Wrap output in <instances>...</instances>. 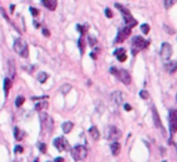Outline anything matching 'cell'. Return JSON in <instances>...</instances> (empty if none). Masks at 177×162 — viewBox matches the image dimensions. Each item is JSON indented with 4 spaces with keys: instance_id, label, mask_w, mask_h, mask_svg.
Returning <instances> with one entry per match:
<instances>
[{
    "instance_id": "obj_1",
    "label": "cell",
    "mask_w": 177,
    "mask_h": 162,
    "mask_svg": "<svg viewBox=\"0 0 177 162\" xmlns=\"http://www.w3.org/2000/svg\"><path fill=\"white\" fill-rule=\"evenodd\" d=\"M39 119H40V125H42V129L46 134H50L53 129H54V122L51 119L50 115H47L46 112H40L39 115Z\"/></svg>"
},
{
    "instance_id": "obj_2",
    "label": "cell",
    "mask_w": 177,
    "mask_h": 162,
    "mask_svg": "<svg viewBox=\"0 0 177 162\" xmlns=\"http://www.w3.org/2000/svg\"><path fill=\"white\" fill-rule=\"evenodd\" d=\"M148 44H150V42L148 40H145V39H143L141 36H134L132 40V54H137L140 50L145 49V47H148Z\"/></svg>"
},
{
    "instance_id": "obj_3",
    "label": "cell",
    "mask_w": 177,
    "mask_h": 162,
    "mask_svg": "<svg viewBox=\"0 0 177 162\" xmlns=\"http://www.w3.org/2000/svg\"><path fill=\"white\" fill-rule=\"evenodd\" d=\"M14 50H15L17 54H19V56L24 57V58H26V57L29 56L28 44H26V42L24 39H21V37L15 39V42H14Z\"/></svg>"
},
{
    "instance_id": "obj_4",
    "label": "cell",
    "mask_w": 177,
    "mask_h": 162,
    "mask_svg": "<svg viewBox=\"0 0 177 162\" xmlns=\"http://www.w3.org/2000/svg\"><path fill=\"white\" fill-rule=\"evenodd\" d=\"M71 154L75 161H83L87 156V148L84 145H76L73 148H71Z\"/></svg>"
},
{
    "instance_id": "obj_5",
    "label": "cell",
    "mask_w": 177,
    "mask_h": 162,
    "mask_svg": "<svg viewBox=\"0 0 177 162\" xmlns=\"http://www.w3.org/2000/svg\"><path fill=\"white\" fill-rule=\"evenodd\" d=\"M111 74L116 75L118 78H119L122 83H125L126 86H129L130 83H132V76L130 74L127 72L126 69H116V68H111Z\"/></svg>"
},
{
    "instance_id": "obj_6",
    "label": "cell",
    "mask_w": 177,
    "mask_h": 162,
    "mask_svg": "<svg viewBox=\"0 0 177 162\" xmlns=\"http://www.w3.org/2000/svg\"><path fill=\"white\" fill-rule=\"evenodd\" d=\"M169 129H170V136H173L177 132V110H173L169 114Z\"/></svg>"
},
{
    "instance_id": "obj_7",
    "label": "cell",
    "mask_w": 177,
    "mask_h": 162,
    "mask_svg": "<svg viewBox=\"0 0 177 162\" xmlns=\"http://www.w3.org/2000/svg\"><path fill=\"white\" fill-rule=\"evenodd\" d=\"M54 147H56L58 151H71L69 143H68L64 137H57V139L54 140Z\"/></svg>"
},
{
    "instance_id": "obj_8",
    "label": "cell",
    "mask_w": 177,
    "mask_h": 162,
    "mask_svg": "<svg viewBox=\"0 0 177 162\" xmlns=\"http://www.w3.org/2000/svg\"><path fill=\"white\" fill-rule=\"evenodd\" d=\"M130 33H132V28L130 26H125V28H122V29H119V32H118V36H116V43H122V42H125L127 37L130 36Z\"/></svg>"
},
{
    "instance_id": "obj_9",
    "label": "cell",
    "mask_w": 177,
    "mask_h": 162,
    "mask_svg": "<svg viewBox=\"0 0 177 162\" xmlns=\"http://www.w3.org/2000/svg\"><path fill=\"white\" fill-rule=\"evenodd\" d=\"M152 115H154V122H155V125H156V128L159 129V132H161L163 136H166V130H165L163 125H162V122H161V118H159L158 111H156L155 107H152Z\"/></svg>"
},
{
    "instance_id": "obj_10",
    "label": "cell",
    "mask_w": 177,
    "mask_h": 162,
    "mask_svg": "<svg viewBox=\"0 0 177 162\" xmlns=\"http://www.w3.org/2000/svg\"><path fill=\"white\" fill-rule=\"evenodd\" d=\"M122 136V133H120V130L116 128V126H109L108 128V139L109 140H118L119 137Z\"/></svg>"
},
{
    "instance_id": "obj_11",
    "label": "cell",
    "mask_w": 177,
    "mask_h": 162,
    "mask_svg": "<svg viewBox=\"0 0 177 162\" xmlns=\"http://www.w3.org/2000/svg\"><path fill=\"white\" fill-rule=\"evenodd\" d=\"M161 56L163 60H169L172 57V46L169 43H162L161 47Z\"/></svg>"
},
{
    "instance_id": "obj_12",
    "label": "cell",
    "mask_w": 177,
    "mask_h": 162,
    "mask_svg": "<svg viewBox=\"0 0 177 162\" xmlns=\"http://www.w3.org/2000/svg\"><path fill=\"white\" fill-rule=\"evenodd\" d=\"M111 100L114 101L116 105H120L122 101H123V94L120 93V92H114V93L111 94Z\"/></svg>"
},
{
    "instance_id": "obj_13",
    "label": "cell",
    "mask_w": 177,
    "mask_h": 162,
    "mask_svg": "<svg viewBox=\"0 0 177 162\" xmlns=\"http://www.w3.org/2000/svg\"><path fill=\"white\" fill-rule=\"evenodd\" d=\"M42 3L46 8H49L51 11H54L57 8V0H42Z\"/></svg>"
},
{
    "instance_id": "obj_14",
    "label": "cell",
    "mask_w": 177,
    "mask_h": 162,
    "mask_svg": "<svg viewBox=\"0 0 177 162\" xmlns=\"http://www.w3.org/2000/svg\"><path fill=\"white\" fill-rule=\"evenodd\" d=\"M115 56H116V58L119 60L120 62H123V61H126V50L125 49H118V50H115Z\"/></svg>"
},
{
    "instance_id": "obj_15",
    "label": "cell",
    "mask_w": 177,
    "mask_h": 162,
    "mask_svg": "<svg viewBox=\"0 0 177 162\" xmlns=\"http://www.w3.org/2000/svg\"><path fill=\"white\" fill-rule=\"evenodd\" d=\"M165 68H166V71L169 72V74H173L174 71L177 69V61H169L165 64Z\"/></svg>"
},
{
    "instance_id": "obj_16",
    "label": "cell",
    "mask_w": 177,
    "mask_h": 162,
    "mask_svg": "<svg viewBox=\"0 0 177 162\" xmlns=\"http://www.w3.org/2000/svg\"><path fill=\"white\" fill-rule=\"evenodd\" d=\"M111 151H112V154H114L115 156H116L118 154H119V151H120V144L118 143L116 140L111 143Z\"/></svg>"
},
{
    "instance_id": "obj_17",
    "label": "cell",
    "mask_w": 177,
    "mask_h": 162,
    "mask_svg": "<svg viewBox=\"0 0 177 162\" xmlns=\"http://www.w3.org/2000/svg\"><path fill=\"white\" fill-rule=\"evenodd\" d=\"M125 22H126L127 26H130V28H133V26H136V25H137V21L133 18L130 14H129V15H125Z\"/></svg>"
},
{
    "instance_id": "obj_18",
    "label": "cell",
    "mask_w": 177,
    "mask_h": 162,
    "mask_svg": "<svg viewBox=\"0 0 177 162\" xmlns=\"http://www.w3.org/2000/svg\"><path fill=\"white\" fill-rule=\"evenodd\" d=\"M89 133H90V136L93 137V140H98V139H100V132H98V129H97L95 126L90 128V129H89Z\"/></svg>"
},
{
    "instance_id": "obj_19",
    "label": "cell",
    "mask_w": 177,
    "mask_h": 162,
    "mask_svg": "<svg viewBox=\"0 0 177 162\" xmlns=\"http://www.w3.org/2000/svg\"><path fill=\"white\" fill-rule=\"evenodd\" d=\"M14 136L17 140H22L25 137V132H22L19 128H14Z\"/></svg>"
},
{
    "instance_id": "obj_20",
    "label": "cell",
    "mask_w": 177,
    "mask_h": 162,
    "mask_svg": "<svg viewBox=\"0 0 177 162\" xmlns=\"http://www.w3.org/2000/svg\"><path fill=\"white\" fill-rule=\"evenodd\" d=\"M8 72H10V79L13 81L14 78H15V69H14L13 60H10V61H8Z\"/></svg>"
},
{
    "instance_id": "obj_21",
    "label": "cell",
    "mask_w": 177,
    "mask_h": 162,
    "mask_svg": "<svg viewBox=\"0 0 177 162\" xmlns=\"http://www.w3.org/2000/svg\"><path fill=\"white\" fill-rule=\"evenodd\" d=\"M72 128H73V123L72 122H64L62 123V132L64 133H69L72 130Z\"/></svg>"
},
{
    "instance_id": "obj_22",
    "label": "cell",
    "mask_w": 177,
    "mask_h": 162,
    "mask_svg": "<svg viewBox=\"0 0 177 162\" xmlns=\"http://www.w3.org/2000/svg\"><path fill=\"white\" fill-rule=\"evenodd\" d=\"M47 107H49V103H47V101H43V103H38L36 107H35V110H36V111H42V110H46Z\"/></svg>"
},
{
    "instance_id": "obj_23",
    "label": "cell",
    "mask_w": 177,
    "mask_h": 162,
    "mask_svg": "<svg viewBox=\"0 0 177 162\" xmlns=\"http://www.w3.org/2000/svg\"><path fill=\"white\" fill-rule=\"evenodd\" d=\"M10 87H11V79H10V78H6V79H4V93H6V96L8 94Z\"/></svg>"
},
{
    "instance_id": "obj_24",
    "label": "cell",
    "mask_w": 177,
    "mask_h": 162,
    "mask_svg": "<svg viewBox=\"0 0 177 162\" xmlns=\"http://www.w3.org/2000/svg\"><path fill=\"white\" fill-rule=\"evenodd\" d=\"M115 7H116V8H118L119 11H122V12H123L125 15H129V14H130V11L127 10L126 7H125V6H122V4H119V3H116V4H115Z\"/></svg>"
},
{
    "instance_id": "obj_25",
    "label": "cell",
    "mask_w": 177,
    "mask_h": 162,
    "mask_svg": "<svg viewBox=\"0 0 177 162\" xmlns=\"http://www.w3.org/2000/svg\"><path fill=\"white\" fill-rule=\"evenodd\" d=\"M47 78H49V75L46 74V72H40V74L38 75V79L40 83H44V82L47 81Z\"/></svg>"
},
{
    "instance_id": "obj_26",
    "label": "cell",
    "mask_w": 177,
    "mask_h": 162,
    "mask_svg": "<svg viewBox=\"0 0 177 162\" xmlns=\"http://www.w3.org/2000/svg\"><path fill=\"white\" fill-rule=\"evenodd\" d=\"M24 103H25V97H24V96H18L17 100H15V105L17 107H21Z\"/></svg>"
},
{
    "instance_id": "obj_27",
    "label": "cell",
    "mask_w": 177,
    "mask_h": 162,
    "mask_svg": "<svg viewBox=\"0 0 177 162\" xmlns=\"http://www.w3.org/2000/svg\"><path fill=\"white\" fill-rule=\"evenodd\" d=\"M177 3V0H165V7L166 8H170Z\"/></svg>"
},
{
    "instance_id": "obj_28",
    "label": "cell",
    "mask_w": 177,
    "mask_h": 162,
    "mask_svg": "<svg viewBox=\"0 0 177 162\" xmlns=\"http://www.w3.org/2000/svg\"><path fill=\"white\" fill-rule=\"evenodd\" d=\"M79 49H80V53H84V47H86V42H84V39H79Z\"/></svg>"
},
{
    "instance_id": "obj_29",
    "label": "cell",
    "mask_w": 177,
    "mask_h": 162,
    "mask_svg": "<svg viewBox=\"0 0 177 162\" xmlns=\"http://www.w3.org/2000/svg\"><path fill=\"white\" fill-rule=\"evenodd\" d=\"M141 31H143V33H144V35H147V33L150 32V25H148V24H143V25H141Z\"/></svg>"
},
{
    "instance_id": "obj_30",
    "label": "cell",
    "mask_w": 177,
    "mask_h": 162,
    "mask_svg": "<svg viewBox=\"0 0 177 162\" xmlns=\"http://www.w3.org/2000/svg\"><path fill=\"white\" fill-rule=\"evenodd\" d=\"M38 147H39V150H40V151H42V152H47V145H46V144L44 143H39L38 144Z\"/></svg>"
},
{
    "instance_id": "obj_31",
    "label": "cell",
    "mask_w": 177,
    "mask_h": 162,
    "mask_svg": "<svg viewBox=\"0 0 177 162\" xmlns=\"http://www.w3.org/2000/svg\"><path fill=\"white\" fill-rule=\"evenodd\" d=\"M76 29L80 32V33H86V29H87V25H84V26H82V25H76Z\"/></svg>"
},
{
    "instance_id": "obj_32",
    "label": "cell",
    "mask_w": 177,
    "mask_h": 162,
    "mask_svg": "<svg viewBox=\"0 0 177 162\" xmlns=\"http://www.w3.org/2000/svg\"><path fill=\"white\" fill-rule=\"evenodd\" d=\"M140 97H141V99H144V100H147L148 97H150V93H148L147 90H141V92H140Z\"/></svg>"
},
{
    "instance_id": "obj_33",
    "label": "cell",
    "mask_w": 177,
    "mask_h": 162,
    "mask_svg": "<svg viewBox=\"0 0 177 162\" xmlns=\"http://www.w3.org/2000/svg\"><path fill=\"white\" fill-rule=\"evenodd\" d=\"M14 152H15V154H21V152H24V147H22V145H15Z\"/></svg>"
},
{
    "instance_id": "obj_34",
    "label": "cell",
    "mask_w": 177,
    "mask_h": 162,
    "mask_svg": "<svg viewBox=\"0 0 177 162\" xmlns=\"http://www.w3.org/2000/svg\"><path fill=\"white\" fill-rule=\"evenodd\" d=\"M89 44H90V46H95V44H97V39H95V37H89Z\"/></svg>"
},
{
    "instance_id": "obj_35",
    "label": "cell",
    "mask_w": 177,
    "mask_h": 162,
    "mask_svg": "<svg viewBox=\"0 0 177 162\" xmlns=\"http://www.w3.org/2000/svg\"><path fill=\"white\" fill-rule=\"evenodd\" d=\"M69 90H71V86H69V85H65V86L62 87V90H61V92H62L64 94H67L68 92H69Z\"/></svg>"
},
{
    "instance_id": "obj_36",
    "label": "cell",
    "mask_w": 177,
    "mask_h": 162,
    "mask_svg": "<svg viewBox=\"0 0 177 162\" xmlns=\"http://www.w3.org/2000/svg\"><path fill=\"white\" fill-rule=\"evenodd\" d=\"M31 14L33 15V17H38V15H39V10H36V8L31 7Z\"/></svg>"
},
{
    "instance_id": "obj_37",
    "label": "cell",
    "mask_w": 177,
    "mask_h": 162,
    "mask_svg": "<svg viewBox=\"0 0 177 162\" xmlns=\"http://www.w3.org/2000/svg\"><path fill=\"white\" fill-rule=\"evenodd\" d=\"M105 15H107L108 18H112V15H114V14H112V11H111L109 8H107V10H105Z\"/></svg>"
},
{
    "instance_id": "obj_38",
    "label": "cell",
    "mask_w": 177,
    "mask_h": 162,
    "mask_svg": "<svg viewBox=\"0 0 177 162\" xmlns=\"http://www.w3.org/2000/svg\"><path fill=\"white\" fill-rule=\"evenodd\" d=\"M42 32H43L44 36H50V32H49V29H47V28H43V29H42Z\"/></svg>"
},
{
    "instance_id": "obj_39",
    "label": "cell",
    "mask_w": 177,
    "mask_h": 162,
    "mask_svg": "<svg viewBox=\"0 0 177 162\" xmlns=\"http://www.w3.org/2000/svg\"><path fill=\"white\" fill-rule=\"evenodd\" d=\"M125 110H126V111H130V110H132V105H130V104H125Z\"/></svg>"
},
{
    "instance_id": "obj_40",
    "label": "cell",
    "mask_w": 177,
    "mask_h": 162,
    "mask_svg": "<svg viewBox=\"0 0 177 162\" xmlns=\"http://www.w3.org/2000/svg\"><path fill=\"white\" fill-rule=\"evenodd\" d=\"M24 69H26V71H33L35 67H24Z\"/></svg>"
},
{
    "instance_id": "obj_41",
    "label": "cell",
    "mask_w": 177,
    "mask_h": 162,
    "mask_svg": "<svg viewBox=\"0 0 177 162\" xmlns=\"http://www.w3.org/2000/svg\"><path fill=\"white\" fill-rule=\"evenodd\" d=\"M56 161H57V162H62V161H64V158H61V156H58V158H56Z\"/></svg>"
},
{
    "instance_id": "obj_42",
    "label": "cell",
    "mask_w": 177,
    "mask_h": 162,
    "mask_svg": "<svg viewBox=\"0 0 177 162\" xmlns=\"http://www.w3.org/2000/svg\"><path fill=\"white\" fill-rule=\"evenodd\" d=\"M10 10H11V12H14V10H15V6H14V4H11V6H10Z\"/></svg>"
},
{
    "instance_id": "obj_43",
    "label": "cell",
    "mask_w": 177,
    "mask_h": 162,
    "mask_svg": "<svg viewBox=\"0 0 177 162\" xmlns=\"http://www.w3.org/2000/svg\"><path fill=\"white\" fill-rule=\"evenodd\" d=\"M33 25H35V26H36V28H39V26H40V24H39L38 21H35V22H33Z\"/></svg>"
},
{
    "instance_id": "obj_44",
    "label": "cell",
    "mask_w": 177,
    "mask_h": 162,
    "mask_svg": "<svg viewBox=\"0 0 177 162\" xmlns=\"http://www.w3.org/2000/svg\"><path fill=\"white\" fill-rule=\"evenodd\" d=\"M176 148H177V144H176Z\"/></svg>"
},
{
    "instance_id": "obj_45",
    "label": "cell",
    "mask_w": 177,
    "mask_h": 162,
    "mask_svg": "<svg viewBox=\"0 0 177 162\" xmlns=\"http://www.w3.org/2000/svg\"><path fill=\"white\" fill-rule=\"evenodd\" d=\"M176 100H177V97H176Z\"/></svg>"
}]
</instances>
